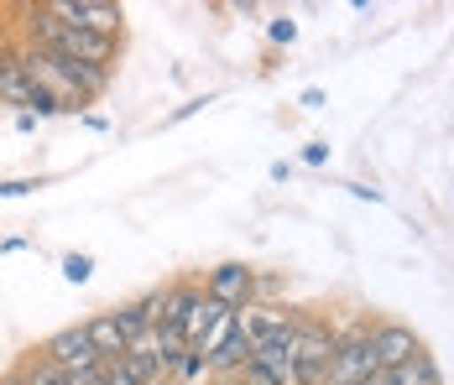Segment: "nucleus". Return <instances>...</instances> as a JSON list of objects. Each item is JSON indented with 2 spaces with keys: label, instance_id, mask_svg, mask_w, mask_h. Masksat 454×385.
Here are the masks:
<instances>
[{
  "label": "nucleus",
  "instance_id": "obj_1",
  "mask_svg": "<svg viewBox=\"0 0 454 385\" xmlns=\"http://www.w3.org/2000/svg\"><path fill=\"white\" fill-rule=\"evenodd\" d=\"M16 63H21V68H27L68 115H79L84 104H94V99L110 89V79H115V68H90V63H74V58L47 52V47H37V42L16 47Z\"/></svg>",
  "mask_w": 454,
  "mask_h": 385
},
{
  "label": "nucleus",
  "instance_id": "obj_2",
  "mask_svg": "<svg viewBox=\"0 0 454 385\" xmlns=\"http://www.w3.org/2000/svg\"><path fill=\"white\" fill-rule=\"evenodd\" d=\"M21 16H27V42L47 47V52H63V58H74V63H90V68H115V63H121L126 37L90 32V27H74V21H58L47 5H21Z\"/></svg>",
  "mask_w": 454,
  "mask_h": 385
},
{
  "label": "nucleus",
  "instance_id": "obj_3",
  "mask_svg": "<svg viewBox=\"0 0 454 385\" xmlns=\"http://www.w3.org/2000/svg\"><path fill=\"white\" fill-rule=\"evenodd\" d=\"M340 349V328H329V318L318 312H293V359H298V385H324L329 381V359Z\"/></svg>",
  "mask_w": 454,
  "mask_h": 385
},
{
  "label": "nucleus",
  "instance_id": "obj_4",
  "mask_svg": "<svg viewBox=\"0 0 454 385\" xmlns=\"http://www.w3.org/2000/svg\"><path fill=\"white\" fill-rule=\"evenodd\" d=\"M371 375H381V359H376L371 323L340 328V349H334V359H329V381H324V385H365Z\"/></svg>",
  "mask_w": 454,
  "mask_h": 385
},
{
  "label": "nucleus",
  "instance_id": "obj_5",
  "mask_svg": "<svg viewBox=\"0 0 454 385\" xmlns=\"http://www.w3.org/2000/svg\"><path fill=\"white\" fill-rule=\"evenodd\" d=\"M199 287H204V297L209 302L246 312V307H256V297H262V271L246 266V260H220L215 271H204Z\"/></svg>",
  "mask_w": 454,
  "mask_h": 385
},
{
  "label": "nucleus",
  "instance_id": "obj_6",
  "mask_svg": "<svg viewBox=\"0 0 454 385\" xmlns=\"http://www.w3.org/2000/svg\"><path fill=\"white\" fill-rule=\"evenodd\" d=\"M43 359H52V365H58L63 375H74V381H84V375H94V370H105V354L94 349V339H90L84 323L58 328V334L43 343Z\"/></svg>",
  "mask_w": 454,
  "mask_h": 385
},
{
  "label": "nucleus",
  "instance_id": "obj_7",
  "mask_svg": "<svg viewBox=\"0 0 454 385\" xmlns=\"http://www.w3.org/2000/svg\"><path fill=\"white\" fill-rule=\"evenodd\" d=\"M0 104H16V115H37V120H52V115H68L52 94H47L21 63H11L5 73H0Z\"/></svg>",
  "mask_w": 454,
  "mask_h": 385
},
{
  "label": "nucleus",
  "instance_id": "obj_8",
  "mask_svg": "<svg viewBox=\"0 0 454 385\" xmlns=\"http://www.w3.org/2000/svg\"><path fill=\"white\" fill-rule=\"evenodd\" d=\"M47 11L58 21H74V27H90V32H110V37H126V11L115 0H47Z\"/></svg>",
  "mask_w": 454,
  "mask_h": 385
},
{
  "label": "nucleus",
  "instance_id": "obj_9",
  "mask_svg": "<svg viewBox=\"0 0 454 385\" xmlns=\"http://www.w3.org/2000/svg\"><path fill=\"white\" fill-rule=\"evenodd\" d=\"M371 339H376V359H381V370H397V365H408V359H418V354H428L423 339H418V328H412V323H397V318L371 323Z\"/></svg>",
  "mask_w": 454,
  "mask_h": 385
},
{
  "label": "nucleus",
  "instance_id": "obj_10",
  "mask_svg": "<svg viewBox=\"0 0 454 385\" xmlns=\"http://www.w3.org/2000/svg\"><path fill=\"white\" fill-rule=\"evenodd\" d=\"M256 365H262V370H272L282 385H298V359H293V323H287L282 334H272L267 343H256Z\"/></svg>",
  "mask_w": 454,
  "mask_h": 385
},
{
  "label": "nucleus",
  "instance_id": "obj_11",
  "mask_svg": "<svg viewBox=\"0 0 454 385\" xmlns=\"http://www.w3.org/2000/svg\"><path fill=\"white\" fill-rule=\"evenodd\" d=\"M84 328H90L94 349H99L105 359H121V354L131 349L126 328H121V318H115V307H110V312H94V318H84Z\"/></svg>",
  "mask_w": 454,
  "mask_h": 385
},
{
  "label": "nucleus",
  "instance_id": "obj_12",
  "mask_svg": "<svg viewBox=\"0 0 454 385\" xmlns=\"http://www.w3.org/2000/svg\"><path fill=\"white\" fill-rule=\"evenodd\" d=\"M251 359H256V343H251V334H246V318H240V328L225 339V349L209 359V375H240Z\"/></svg>",
  "mask_w": 454,
  "mask_h": 385
},
{
  "label": "nucleus",
  "instance_id": "obj_13",
  "mask_svg": "<svg viewBox=\"0 0 454 385\" xmlns=\"http://www.w3.org/2000/svg\"><path fill=\"white\" fill-rule=\"evenodd\" d=\"M381 385H444V370H439L434 354H418L397 370H381Z\"/></svg>",
  "mask_w": 454,
  "mask_h": 385
},
{
  "label": "nucleus",
  "instance_id": "obj_14",
  "mask_svg": "<svg viewBox=\"0 0 454 385\" xmlns=\"http://www.w3.org/2000/svg\"><path fill=\"white\" fill-rule=\"evenodd\" d=\"M199 375H209V359H204L199 349H188V354L178 359V370H173V381H178V385H193Z\"/></svg>",
  "mask_w": 454,
  "mask_h": 385
},
{
  "label": "nucleus",
  "instance_id": "obj_15",
  "mask_svg": "<svg viewBox=\"0 0 454 385\" xmlns=\"http://www.w3.org/2000/svg\"><path fill=\"white\" fill-rule=\"evenodd\" d=\"M90 276H94V256H63V281L84 287Z\"/></svg>",
  "mask_w": 454,
  "mask_h": 385
},
{
  "label": "nucleus",
  "instance_id": "obj_16",
  "mask_svg": "<svg viewBox=\"0 0 454 385\" xmlns=\"http://www.w3.org/2000/svg\"><path fill=\"white\" fill-rule=\"evenodd\" d=\"M43 188V177H0V198H32Z\"/></svg>",
  "mask_w": 454,
  "mask_h": 385
},
{
  "label": "nucleus",
  "instance_id": "obj_17",
  "mask_svg": "<svg viewBox=\"0 0 454 385\" xmlns=\"http://www.w3.org/2000/svg\"><path fill=\"white\" fill-rule=\"evenodd\" d=\"M267 37H272L277 47H293V42H298V21H287V16H277L272 27H267Z\"/></svg>",
  "mask_w": 454,
  "mask_h": 385
},
{
  "label": "nucleus",
  "instance_id": "obj_18",
  "mask_svg": "<svg viewBox=\"0 0 454 385\" xmlns=\"http://www.w3.org/2000/svg\"><path fill=\"white\" fill-rule=\"evenodd\" d=\"M105 385H141V381L126 370V359H105Z\"/></svg>",
  "mask_w": 454,
  "mask_h": 385
},
{
  "label": "nucleus",
  "instance_id": "obj_19",
  "mask_svg": "<svg viewBox=\"0 0 454 385\" xmlns=\"http://www.w3.org/2000/svg\"><path fill=\"white\" fill-rule=\"evenodd\" d=\"M240 385H282L272 375V370H262V365H256V359H251V365H246V370H240Z\"/></svg>",
  "mask_w": 454,
  "mask_h": 385
},
{
  "label": "nucleus",
  "instance_id": "obj_20",
  "mask_svg": "<svg viewBox=\"0 0 454 385\" xmlns=\"http://www.w3.org/2000/svg\"><path fill=\"white\" fill-rule=\"evenodd\" d=\"M303 162H309V167H324V162H329V146H324V141L303 146Z\"/></svg>",
  "mask_w": 454,
  "mask_h": 385
},
{
  "label": "nucleus",
  "instance_id": "obj_21",
  "mask_svg": "<svg viewBox=\"0 0 454 385\" xmlns=\"http://www.w3.org/2000/svg\"><path fill=\"white\" fill-rule=\"evenodd\" d=\"M11 63H16V47L5 42V32H0V73H5V68H11Z\"/></svg>",
  "mask_w": 454,
  "mask_h": 385
},
{
  "label": "nucleus",
  "instance_id": "obj_22",
  "mask_svg": "<svg viewBox=\"0 0 454 385\" xmlns=\"http://www.w3.org/2000/svg\"><path fill=\"white\" fill-rule=\"evenodd\" d=\"M303 110H324V89H303Z\"/></svg>",
  "mask_w": 454,
  "mask_h": 385
},
{
  "label": "nucleus",
  "instance_id": "obj_23",
  "mask_svg": "<svg viewBox=\"0 0 454 385\" xmlns=\"http://www.w3.org/2000/svg\"><path fill=\"white\" fill-rule=\"evenodd\" d=\"M0 385H32V381H27V370H11V375H0Z\"/></svg>",
  "mask_w": 454,
  "mask_h": 385
},
{
  "label": "nucleus",
  "instance_id": "obj_24",
  "mask_svg": "<svg viewBox=\"0 0 454 385\" xmlns=\"http://www.w3.org/2000/svg\"><path fill=\"white\" fill-rule=\"evenodd\" d=\"M152 385H178V381H173V375H157V381H152Z\"/></svg>",
  "mask_w": 454,
  "mask_h": 385
}]
</instances>
